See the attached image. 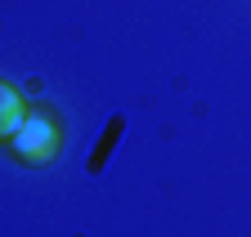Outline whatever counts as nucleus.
Segmentation results:
<instances>
[{"label":"nucleus","instance_id":"f257e3e1","mask_svg":"<svg viewBox=\"0 0 251 237\" xmlns=\"http://www.w3.org/2000/svg\"><path fill=\"white\" fill-rule=\"evenodd\" d=\"M63 143H68V134H63V116L54 103H31L23 126L14 130V139L5 143V157L27 166V170H45L63 157Z\"/></svg>","mask_w":251,"mask_h":237},{"label":"nucleus","instance_id":"f03ea898","mask_svg":"<svg viewBox=\"0 0 251 237\" xmlns=\"http://www.w3.org/2000/svg\"><path fill=\"white\" fill-rule=\"evenodd\" d=\"M27 108H31V103L23 99V90H18L14 81H5V76H0V148L14 139V130L23 126Z\"/></svg>","mask_w":251,"mask_h":237},{"label":"nucleus","instance_id":"7ed1b4c3","mask_svg":"<svg viewBox=\"0 0 251 237\" xmlns=\"http://www.w3.org/2000/svg\"><path fill=\"white\" fill-rule=\"evenodd\" d=\"M121 130H126V116H112V121L103 126V134H99V152L90 157V174H99L103 170V161H108V152L117 148V139H121Z\"/></svg>","mask_w":251,"mask_h":237}]
</instances>
